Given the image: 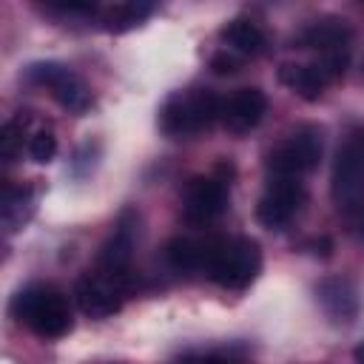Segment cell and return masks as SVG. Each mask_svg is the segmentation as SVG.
Segmentation results:
<instances>
[{
  "mask_svg": "<svg viewBox=\"0 0 364 364\" xmlns=\"http://www.w3.org/2000/svg\"><path fill=\"white\" fill-rule=\"evenodd\" d=\"M46 9L65 14V17H91L97 11V6H91V3H48Z\"/></svg>",
  "mask_w": 364,
  "mask_h": 364,
  "instance_id": "20",
  "label": "cell"
},
{
  "mask_svg": "<svg viewBox=\"0 0 364 364\" xmlns=\"http://www.w3.org/2000/svg\"><path fill=\"white\" fill-rule=\"evenodd\" d=\"M26 82L31 85H40V88H48L51 97L71 114H85L91 105H94V94L91 88L85 85V80L80 74H74L68 65L63 63H54V60H46V63H31L26 68Z\"/></svg>",
  "mask_w": 364,
  "mask_h": 364,
  "instance_id": "5",
  "label": "cell"
},
{
  "mask_svg": "<svg viewBox=\"0 0 364 364\" xmlns=\"http://www.w3.org/2000/svg\"><path fill=\"white\" fill-rule=\"evenodd\" d=\"M31 210H34V193H31V188H6L3 191V208H0V216H3V228L9 230V233H14V230H20L26 222H28V216H31Z\"/></svg>",
  "mask_w": 364,
  "mask_h": 364,
  "instance_id": "16",
  "label": "cell"
},
{
  "mask_svg": "<svg viewBox=\"0 0 364 364\" xmlns=\"http://www.w3.org/2000/svg\"><path fill=\"white\" fill-rule=\"evenodd\" d=\"M307 193H304V185L299 179H282V176H273L270 185L264 188L259 205H256V219L270 228V230H279L284 228L304 205Z\"/></svg>",
  "mask_w": 364,
  "mask_h": 364,
  "instance_id": "10",
  "label": "cell"
},
{
  "mask_svg": "<svg viewBox=\"0 0 364 364\" xmlns=\"http://www.w3.org/2000/svg\"><path fill=\"white\" fill-rule=\"evenodd\" d=\"M293 46L316 48L321 57L324 54H344V51H350V28L338 17H321V20H313L310 26H304L296 34Z\"/></svg>",
  "mask_w": 364,
  "mask_h": 364,
  "instance_id": "13",
  "label": "cell"
},
{
  "mask_svg": "<svg viewBox=\"0 0 364 364\" xmlns=\"http://www.w3.org/2000/svg\"><path fill=\"white\" fill-rule=\"evenodd\" d=\"M228 208V185L219 176H196L185 188L182 199V219L193 228L210 225Z\"/></svg>",
  "mask_w": 364,
  "mask_h": 364,
  "instance_id": "9",
  "label": "cell"
},
{
  "mask_svg": "<svg viewBox=\"0 0 364 364\" xmlns=\"http://www.w3.org/2000/svg\"><path fill=\"white\" fill-rule=\"evenodd\" d=\"M324 151L321 128L316 125H299L270 156H267V171L282 179H299L310 173Z\"/></svg>",
  "mask_w": 364,
  "mask_h": 364,
  "instance_id": "6",
  "label": "cell"
},
{
  "mask_svg": "<svg viewBox=\"0 0 364 364\" xmlns=\"http://www.w3.org/2000/svg\"><path fill=\"white\" fill-rule=\"evenodd\" d=\"M347 63H350V51H344V54H324L316 63H296V65L287 63V65L279 68V80L290 91H296L301 100L313 102V100L321 97V91L333 80H338L344 74Z\"/></svg>",
  "mask_w": 364,
  "mask_h": 364,
  "instance_id": "8",
  "label": "cell"
},
{
  "mask_svg": "<svg viewBox=\"0 0 364 364\" xmlns=\"http://www.w3.org/2000/svg\"><path fill=\"white\" fill-rule=\"evenodd\" d=\"M262 270V247L250 236H213L208 239L205 273L225 290H245Z\"/></svg>",
  "mask_w": 364,
  "mask_h": 364,
  "instance_id": "1",
  "label": "cell"
},
{
  "mask_svg": "<svg viewBox=\"0 0 364 364\" xmlns=\"http://www.w3.org/2000/svg\"><path fill=\"white\" fill-rule=\"evenodd\" d=\"M11 316L40 338H63L71 333V304L54 284H28L11 299Z\"/></svg>",
  "mask_w": 364,
  "mask_h": 364,
  "instance_id": "2",
  "label": "cell"
},
{
  "mask_svg": "<svg viewBox=\"0 0 364 364\" xmlns=\"http://www.w3.org/2000/svg\"><path fill=\"white\" fill-rule=\"evenodd\" d=\"M208 259V239H191V236H173L165 245V262L176 273H191V270H205Z\"/></svg>",
  "mask_w": 364,
  "mask_h": 364,
  "instance_id": "15",
  "label": "cell"
},
{
  "mask_svg": "<svg viewBox=\"0 0 364 364\" xmlns=\"http://www.w3.org/2000/svg\"><path fill=\"white\" fill-rule=\"evenodd\" d=\"M267 114V97L262 88H239L222 100V122L233 134H247Z\"/></svg>",
  "mask_w": 364,
  "mask_h": 364,
  "instance_id": "11",
  "label": "cell"
},
{
  "mask_svg": "<svg viewBox=\"0 0 364 364\" xmlns=\"http://www.w3.org/2000/svg\"><path fill=\"white\" fill-rule=\"evenodd\" d=\"M134 290V273H114V270H105L100 264H94L91 270H85L80 279H77V287H74V299H77V307L88 316V318H105V316H114L122 301L128 299V293Z\"/></svg>",
  "mask_w": 364,
  "mask_h": 364,
  "instance_id": "4",
  "label": "cell"
},
{
  "mask_svg": "<svg viewBox=\"0 0 364 364\" xmlns=\"http://www.w3.org/2000/svg\"><path fill=\"white\" fill-rule=\"evenodd\" d=\"M219 40L228 46L230 54H242V57H259L267 51V34L262 31L259 23L247 20V17H233L219 28Z\"/></svg>",
  "mask_w": 364,
  "mask_h": 364,
  "instance_id": "14",
  "label": "cell"
},
{
  "mask_svg": "<svg viewBox=\"0 0 364 364\" xmlns=\"http://www.w3.org/2000/svg\"><path fill=\"white\" fill-rule=\"evenodd\" d=\"M355 361H358V364H364V344H358V347H355Z\"/></svg>",
  "mask_w": 364,
  "mask_h": 364,
  "instance_id": "23",
  "label": "cell"
},
{
  "mask_svg": "<svg viewBox=\"0 0 364 364\" xmlns=\"http://www.w3.org/2000/svg\"><path fill=\"white\" fill-rule=\"evenodd\" d=\"M364 196V128L353 131L336 154L333 165V199L350 210Z\"/></svg>",
  "mask_w": 364,
  "mask_h": 364,
  "instance_id": "7",
  "label": "cell"
},
{
  "mask_svg": "<svg viewBox=\"0 0 364 364\" xmlns=\"http://www.w3.org/2000/svg\"><path fill=\"white\" fill-rule=\"evenodd\" d=\"M57 154V139L51 131H37L28 136V156L34 162H51Z\"/></svg>",
  "mask_w": 364,
  "mask_h": 364,
  "instance_id": "19",
  "label": "cell"
},
{
  "mask_svg": "<svg viewBox=\"0 0 364 364\" xmlns=\"http://www.w3.org/2000/svg\"><path fill=\"white\" fill-rule=\"evenodd\" d=\"M26 125H28V114L20 111L17 117H11L3 131H0V154L6 162H11L17 156V151L23 148V134H26Z\"/></svg>",
  "mask_w": 364,
  "mask_h": 364,
  "instance_id": "18",
  "label": "cell"
},
{
  "mask_svg": "<svg viewBox=\"0 0 364 364\" xmlns=\"http://www.w3.org/2000/svg\"><path fill=\"white\" fill-rule=\"evenodd\" d=\"M222 119V100L208 88L173 91L159 108V131L171 139L210 131Z\"/></svg>",
  "mask_w": 364,
  "mask_h": 364,
  "instance_id": "3",
  "label": "cell"
},
{
  "mask_svg": "<svg viewBox=\"0 0 364 364\" xmlns=\"http://www.w3.org/2000/svg\"><path fill=\"white\" fill-rule=\"evenodd\" d=\"M316 299H318L321 310L333 321H341V324H350L358 316V307H361L358 290L347 276H324L316 284Z\"/></svg>",
  "mask_w": 364,
  "mask_h": 364,
  "instance_id": "12",
  "label": "cell"
},
{
  "mask_svg": "<svg viewBox=\"0 0 364 364\" xmlns=\"http://www.w3.org/2000/svg\"><path fill=\"white\" fill-rule=\"evenodd\" d=\"M202 364H236V361H233V358H228V355L208 353V355H202Z\"/></svg>",
  "mask_w": 364,
  "mask_h": 364,
  "instance_id": "22",
  "label": "cell"
},
{
  "mask_svg": "<svg viewBox=\"0 0 364 364\" xmlns=\"http://www.w3.org/2000/svg\"><path fill=\"white\" fill-rule=\"evenodd\" d=\"M210 68H213V74H236L239 71V60L225 48V51L210 57Z\"/></svg>",
  "mask_w": 364,
  "mask_h": 364,
  "instance_id": "21",
  "label": "cell"
},
{
  "mask_svg": "<svg viewBox=\"0 0 364 364\" xmlns=\"http://www.w3.org/2000/svg\"><path fill=\"white\" fill-rule=\"evenodd\" d=\"M151 11H154V3H142V0L117 3L102 14V23L108 31H128V28L139 26Z\"/></svg>",
  "mask_w": 364,
  "mask_h": 364,
  "instance_id": "17",
  "label": "cell"
}]
</instances>
